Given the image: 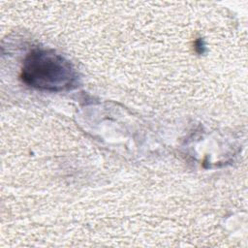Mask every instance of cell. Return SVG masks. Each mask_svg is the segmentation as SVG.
<instances>
[{"label":"cell","mask_w":248,"mask_h":248,"mask_svg":"<svg viewBox=\"0 0 248 248\" xmlns=\"http://www.w3.org/2000/svg\"><path fill=\"white\" fill-rule=\"evenodd\" d=\"M21 78L34 88L58 92L74 88L78 74L72 64L54 50L36 48L23 61Z\"/></svg>","instance_id":"obj_1"}]
</instances>
